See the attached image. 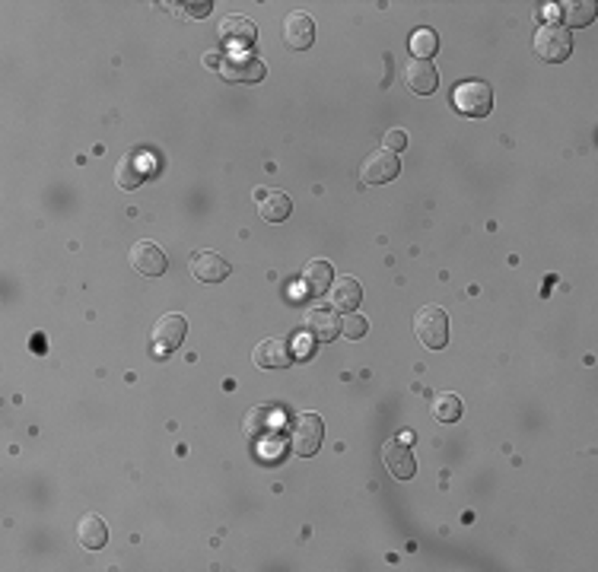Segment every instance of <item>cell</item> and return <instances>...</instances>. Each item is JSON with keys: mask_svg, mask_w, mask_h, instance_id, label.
<instances>
[{"mask_svg": "<svg viewBox=\"0 0 598 572\" xmlns=\"http://www.w3.org/2000/svg\"><path fill=\"white\" fill-rule=\"evenodd\" d=\"M437 48H439V35L433 32L430 26L414 29V35H410V51H414V58H420V61H430L433 54H437Z\"/></svg>", "mask_w": 598, "mask_h": 572, "instance_id": "24", "label": "cell"}, {"mask_svg": "<svg viewBox=\"0 0 598 572\" xmlns=\"http://www.w3.org/2000/svg\"><path fill=\"white\" fill-rule=\"evenodd\" d=\"M150 168H153V156H150L147 150H134V153H128L122 162H118L115 182H118V188L134 191V188H141L143 178L150 176Z\"/></svg>", "mask_w": 598, "mask_h": 572, "instance_id": "9", "label": "cell"}, {"mask_svg": "<svg viewBox=\"0 0 598 572\" xmlns=\"http://www.w3.org/2000/svg\"><path fill=\"white\" fill-rule=\"evenodd\" d=\"M185 334H189V322H185L179 312H166V315H160L156 318V324H153V331H150L153 347L160 353L175 350V347L185 340Z\"/></svg>", "mask_w": 598, "mask_h": 572, "instance_id": "8", "label": "cell"}, {"mask_svg": "<svg viewBox=\"0 0 598 572\" xmlns=\"http://www.w3.org/2000/svg\"><path fill=\"white\" fill-rule=\"evenodd\" d=\"M277 423H281L277 411H271V407H255V411L245 417V436L264 439V436H271V432L277 430Z\"/></svg>", "mask_w": 598, "mask_h": 572, "instance_id": "20", "label": "cell"}, {"mask_svg": "<svg viewBox=\"0 0 598 572\" xmlns=\"http://www.w3.org/2000/svg\"><path fill=\"white\" fill-rule=\"evenodd\" d=\"M131 268L141 277H162L169 270V258L156 242L141 239V242L131 245Z\"/></svg>", "mask_w": 598, "mask_h": 572, "instance_id": "7", "label": "cell"}, {"mask_svg": "<svg viewBox=\"0 0 598 572\" xmlns=\"http://www.w3.org/2000/svg\"><path fill=\"white\" fill-rule=\"evenodd\" d=\"M573 51V35L566 26H557V23H547V26L538 29L535 35V54L547 64H560L566 61Z\"/></svg>", "mask_w": 598, "mask_h": 572, "instance_id": "3", "label": "cell"}, {"mask_svg": "<svg viewBox=\"0 0 598 572\" xmlns=\"http://www.w3.org/2000/svg\"><path fill=\"white\" fill-rule=\"evenodd\" d=\"M220 39L233 48H243L255 41V23L245 20V16H226L220 23Z\"/></svg>", "mask_w": 598, "mask_h": 572, "instance_id": "17", "label": "cell"}, {"mask_svg": "<svg viewBox=\"0 0 598 572\" xmlns=\"http://www.w3.org/2000/svg\"><path fill=\"white\" fill-rule=\"evenodd\" d=\"M382 461L395 480H410L417 474L414 455H410L408 442H401V439H389V442L382 445Z\"/></svg>", "mask_w": 598, "mask_h": 572, "instance_id": "11", "label": "cell"}, {"mask_svg": "<svg viewBox=\"0 0 598 572\" xmlns=\"http://www.w3.org/2000/svg\"><path fill=\"white\" fill-rule=\"evenodd\" d=\"M331 283H335V270H331V264L322 261V258H316V261H309L303 268V286L312 296H322L325 290H331Z\"/></svg>", "mask_w": 598, "mask_h": 572, "instance_id": "18", "label": "cell"}, {"mask_svg": "<svg viewBox=\"0 0 598 572\" xmlns=\"http://www.w3.org/2000/svg\"><path fill=\"white\" fill-rule=\"evenodd\" d=\"M207 64L210 68H220V54H207Z\"/></svg>", "mask_w": 598, "mask_h": 572, "instance_id": "27", "label": "cell"}, {"mask_svg": "<svg viewBox=\"0 0 598 572\" xmlns=\"http://www.w3.org/2000/svg\"><path fill=\"white\" fill-rule=\"evenodd\" d=\"M414 334L430 350H443L449 343V315L439 305H424L414 315Z\"/></svg>", "mask_w": 598, "mask_h": 572, "instance_id": "2", "label": "cell"}, {"mask_svg": "<svg viewBox=\"0 0 598 572\" xmlns=\"http://www.w3.org/2000/svg\"><path fill=\"white\" fill-rule=\"evenodd\" d=\"M191 274L201 283H223L229 277V261H223L216 251H195L191 255Z\"/></svg>", "mask_w": 598, "mask_h": 572, "instance_id": "14", "label": "cell"}, {"mask_svg": "<svg viewBox=\"0 0 598 572\" xmlns=\"http://www.w3.org/2000/svg\"><path fill=\"white\" fill-rule=\"evenodd\" d=\"M322 442H325V420L312 411L299 413V417L293 420V432H290V445H293L296 455H303V458L318 455Z\"/></svg>", "mask_w": 598, "mask_h": 572, "instance_id": "4", "label": "cell"}, {"mask_svg": "<svg viewBox=\"0 0 598 572\" xmlns=\"http://www.w3.org/2000/svg\"><path fill=\"white\" fill-rule=\"evenodd\" d=\"M430 407L439 423H455V420L462 417V401H458V395H452V391H437Z\"/></svg>", "mask_w": 598, "mask_h": 572, "instance_id": "23", "label": "cell"}, {"mask_svg": "<svg viewBox=\"0 0 598 572\" xmlns=\"http://www.w3.org/2000/svg\"><path fill=\"white\" fill-rule=\"evenodd\" d=\"M283 41H287L293 51H306L316 41V23L303 10H293V14L283 16Z\"/></svg>", "mask_w": 598, "mask_h": 572, "instance_id": "10", "label": "cell"}, {"mask_svg": "<svg viewBox=\"0 0 598 572\" xmlns=\"http://www.w3.org/2000/svg\"><path fill=\"white\" fill-rule=\"evenodd\" d=\"M255 363L262 369H287L293 366V347L287 337H268L255 347Z\"/></svg>", "mask_w": 598, "mask_h": 572, "instance_id": "12", "label": "cell"}, {"mask_svg": "<svg viewBox=\"0 0 598 572\" xmlns=\"http://www.w3.org/2000/svg\"><path fill=\"white\" fill-rule=\"evenodd\" d=\"M398 172H401V159H398V153H391V150H376V153L366 156L363 166H360V182L363 185H389L398 178Z\"/></svg>", "mask_w": 598, "mask_h": 572, "instance_id": "6", "label": "cell"}, {"mask_svg": "<svg viewBox=\"0 0 598 572\" xmlns=\"http://www.w3.org/2000/svg\"><path fill=\"white\" fill-rule=\"evenodd\" d=\"M290 210H293V201H290L283 191H268V195L262 197L258 213H262L264 222H283L290 216Z\"/></svg>", "mask_w": 598, "mask_h": 572, "instance_id": "21", "label": "cell"}, {"mask_svg": "<svg viewBox=\"0 0 598 572\" xmlns=\"http://www.w3.org/2000/svg\"><path fill=\"white\" fill-rule=\"evenodd\" d=\"M306 331H309V337H316V340H335V337H341V318H337V312L331 309H309L306 312Z\"/></svg>", "mask_w": 598, "mask_h": 572, "instance_id": "15", "label": "cell"}, {"mask_svg": "<svg viewBox=\"0 0 598 572\" xmlns=\"http://www.w3.org/2000/svg\"><path fill=\"white\" fill-rule=\"evenodd\" d=\"M404 147H408V131H404V128H391L389 134H385V147H382V150L401 153Z\"/></svg>", "mask_w": 598, "mask_h": 572, "instance_id": "26", "label": "cell"}, {"mask_svg": "<svg viewBox=\"0 0 598 572\" xmlns=\"http://www.w3.org/2000/svg\"><path fill=\"white\" fill-rule=\"evenodd\" d=\"M328 296L337 312H356L360 309V299H363V286H360V280H354V277H337V280L331 283Z\"/></svg>", "mask_w": 598, "mask_h": 572, "instance_id": "16", "label": "cell"}, {"mask_svg": "<svg viewBox=\"0 0 598 572\" xmlns=\"http://www.w3.org/2000/svg\"><path fill=\"white\" fill-rule=\"evenodd\" d=\"M452 105L468 118H484L493 108V89L484 80H465L452 89Z\"/></svg>", "mask_w": 598, "mask_h": 572, "instance_id": "1", "label": "cell"}, {"mask_svg": "<svg viewBox=\"0 0 598 572\" xmlns=\"http://www.w3.org/2000/svg\"><path fill=\"white\" fill-rule=\"evenodd\" d=\"M220 74H223V80H229V83H262L268 68H264L262 58H255L252 51H235L223 58Z\"/></svg>", "mask_w": 598, "mask_h": 572, "instance_id": "5", "label": "cell"}, {"mask_svg": "<svg viewBox=\"0 0 598 572\" xmlns=\"http://www.w3.org/2000/svg\"><path fill=\"white\" fill-rule=\"evenodd\" d=\"M366 331H370V322H366L363 315L347 312V315L341 318V334L350 337V340H360V337H366Z\"/></svg>", "mask_w": 598, "mask_h": 572, "instance_id": "25", "label": "cell"}, {"mask_svg": "<svg viewBox=\"0 0 598 572\" xmlns=\"http://www.w3.org/2000/svg\"><path fill=\"white\" fill-rule=\"evenodd\" d=\"M404 83H408L410 93L430 95L433 89H437V83H439L433 61H420V58H410V61L404 64Z\"/></svg>", "mask_w": 598, "mask_h": 572, "instance_id": "13", "label": "cell"}, {"mask_svg": "<svg viewBox=\"0 0 598 572\" xmlns=\"http://www.w3.org/2000/svg\"><path fill=\"white\" fill-rule=\"evenodd\" d=\"M77 540H80L87 550H102L106 547V540H108V528H106V522L99 519V515H83L80 519V525H77Z\"/></svg>", "mask_w": 598, "mask_h": 572, "instance_id": "19", "label": "cell"}, {"mask_svg": "<svg viewBox=\"0 0 598 572\" xmlns=\"http://www.w3.org/2000/svg\"><path fill=\"white\" fill-rule=\"evenodd\" d=\"M557 10H560V16H564L566 29L589 26V23L595 20V4H592V0H566Z\"/></svg>", "mask_w": 598, "mask_h": 572, "instance_id": "22", "label": "cell"}]
</instances>
